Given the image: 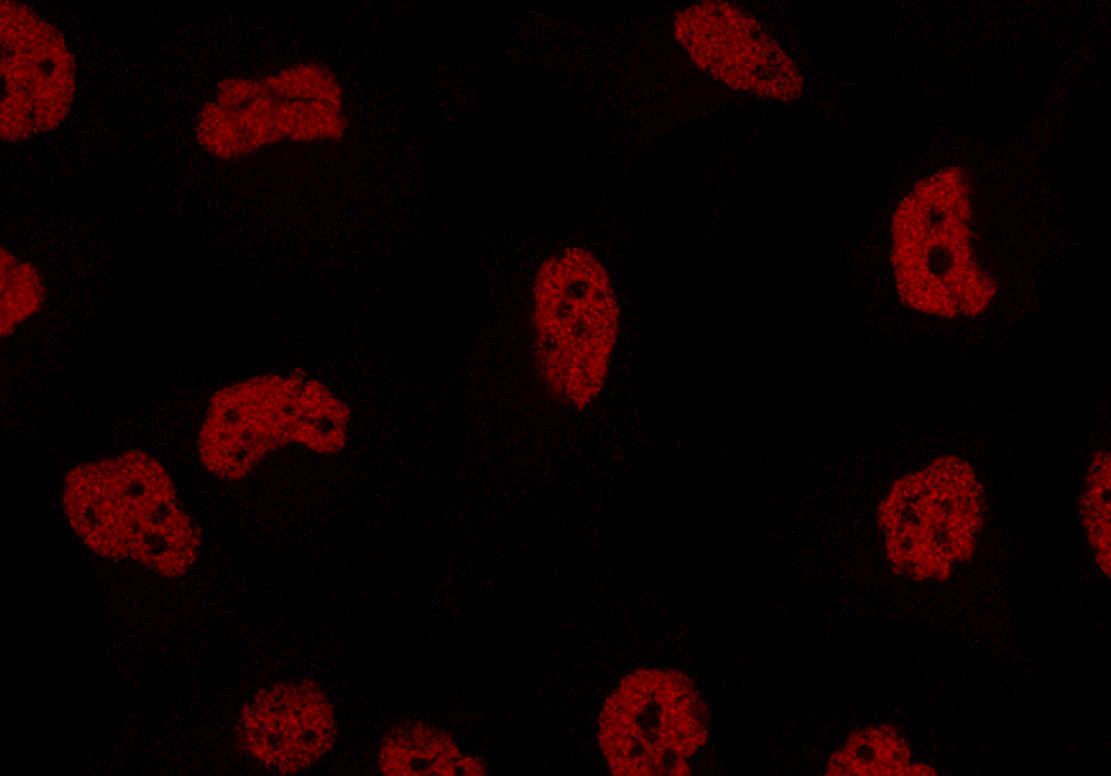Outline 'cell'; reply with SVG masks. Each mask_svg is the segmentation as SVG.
Here are the masks:
<instances>
[{
	"instance_id": "obj_17",
	"label": "cell",
	"mask_w": 1111,
	"mask_h": 776,
	"mask_svg": "<svg viewBox=\"0 0 1111 776\" xmlns=\"http://www.w3.org/2000/svg\"><path fill=\"white\" fill-rule=\"evenodd\" d=\"M910 775L911 776H918V775H921V776H929V775L930 776H934V775H936V772L933 768H931L930 766H927L924 764H912V765L908 764L906 766V768H905V776H910Z\"/></svg>"
},
{
	"instance_id": "obj_5",
	"label": "cell",
	"mask_w": 1111,
	"mask_h": 776,
	"mask_svg": "<svg viewBox=\"0 0 1111 776\" xmlns=\"http://www.w3.org/2000/svg\"><path fill=\"white\" fill-rule=\"evenodd\" d=\"M986 491L965 458L940 455L897 478L877 508L894 573L945 581L971 559L985 525Z\"/></svg>"
},
{
	"instance_id": "obj_3",
	"label": "cell",
	"mask_w": 1111,
	"mask_h": 776,
	"mask_svg": "<svg viewBox=\"0 0 1111 776\" xmlns=\"http://www.w3.org/2000/svg\"><path fill=\"white\" fill-rule=\"evenodd\" d=\"M970 187L948 168L919 181L892 218L896 292L911 310L942 319L975 318L997 293L972 246Z\"/></svg>"
},
{
	"instance_id": "obj_12",
	"label": "cell",
	"mask_w": 1111,
	"mask_h": 776,
	"mask_svg": "<svg viewBox=\"0 0 1111 776\" xmlns=\"http://www.w3.org/2000/svg\"><path fill=\"white\" fill-rule=\"evenodd\" d=\"M910 752L890 725L853 732L828 760V776H905Z\"/></svg>"
},
{
	"instance_id": "obj_8",
	"label": "cell",
	"mask_w": 1111,
	"mask_h": 776,
	"mask_svg": "<svg viewBox=\"0 0 1111 776\" xmlns=\"http://www.w3.org/2000/svg\"><path fill=\"white\" fill-rule=\"evenodd\" d=\"M673 26L694 65L727 87L781 102L803 95L797 64L745 9L701 0L678 10Z\"/></svg>"
},
{
	"instance_id": "obj_1",
	"label": "cell",
	"mask_w": 1111,
	"mask_h": 776,
	"mask_svg": "<svg viewBox=\"0 0 1111 776\" xmlns=\"http://www.w3.org/2000/svg\"><path fill=\"white\" fill-rule=\"evenodd\" d=\"M71 528L97 556L132 561L163 579L197 562L203 534L163 465L132 450L73 468L63 488Z\"/></svg>"
},
{
	"instance_id": "obj_7",
	"label": "cell",
	"mask_w": 1111,
	"mask_h": 776,
	"mask_svg": "<svg viewBox=\"0 0 1111 776\" xmlns=\"http://www.w3.org/2000/svg\"><path fill=\"white\" fill-rule=\"evenodd\" d=\"M0 137L20 142L58 128L76 88V62L63 34L31 7L0 2Z\"/></svg>"
},
{
	"instance_id": "obj_15",
	"label": "cell",
	"mask_w": 1111,
	"mask_h": 776,
	"mask_svg": "<svg viewBox=\"0 0 1111 776\" xmlns=\"http://www.w3.org/2000/svg\"><path fill=\"white\" fill-rule=\"evenodd\" d=\"M270 92L283 100L321 101L342 106V87L324 65L298 63L263 78Z\"/></svg>"
},
{
	"instance_id": "obj_2",
	"label": "cell",
	"mask_w": 1111,
	"mask_h": 776,
	"mask_svg": "<svg viewBox=\"0 0 1111 776\" xmlns=\"http://www.w3.org/2000/svg\"><path fill=\"white\" fill-rule=\"evenodd\" d=\"M532 297L538 381L557 403L584 411L605 385L620 331L609 273L591 251L567 247L540 264Z\"/></svg>"
},
{
	"instance_id": "obj_9",
	"label": "cell",
	"mask_w": 1111,
	"mask_h": 776,
	"mask_svg": "<svg viewBox=\"0 0 1111 776\" xmlns=\"http://www.w3.org/2000/svg\"><path fill=\"white\" fill-rule=\"evenodd\" d=\"M336 735L334 704L308 677L257 689L240 708L232 730L237 751L281 775L310 768L332 750Z\"/></svg>"
},
{
	"instance_id": "obj_4",
	"label": "cell",
	"mask_w": 1111,
	"mask_h": 776,
	"mask_svg": "<svg viewBox=\"0 0 1111 776\" xmlns=\"http://www.w3.org/2000/svg\"><path fill=\"white\" fill-rule=\"evenodd\" d=\"M349 406L302 371L266 374L217 390L200 428L201 463L216 477L237 481L272 451L296 442L319 454L347 444Z\"/></svg>"
},
{
	"instance_id": "obj_6",
	"label": "cell",
	"mask_w": 1111,
	"mask_h": 776,
	"mask_svg": "<svg viewBox=\"0 0 1111 776\" xmlns=\"http://www.w3.org/2000/svg\"><path fill=\"white\" fill-rule=\"evenodd\" d=\"M707 702L687 674L638 669L605 699L598 740L615 776H687L706 743Z\"/></svg>"
},
{
	"instance_id": "obj_10",
	"label": "cell",
	"mask_w": 1111,
	"mask_h": 776,
	"mask_svg": "<svg viewBox=\"0 0 1111 776\" xmlns=\"http://www.w3.org/2000/svg\"><path fill=\"white\" fill-rule=\"evenodd\" d=\"M282 99L273 95L264 79L225 78L217 85L215 101L206 102L197 116V143L220 159H234L286 138L280 116Z\"/></svg>"
},
{
	"instance_id": "obj_14",
	"label": "cell",
	"mask_w": 1111,
	"mask_h": 776,
	"mask_svg": "<svg viewBox=\"0 0 1111 776\" xmlns=\"http://www.w3.org/2000/svg\"><path fill=\"white\" fill-rule=\"evenodd\" d=\"M0 272V335L7 337L16 325L41 310L46 289L37 268L30 262H18L3 246Z\"/></svg>"
},
{
	"instance_id": "obj_13",
	"label": "cell",
	"mask_w": 1111,
	"mask_h": 776,
	"mask_svg": "<svg viewBox=\"0 0 1111 776\" xmlns=\"http://www.w3.org/2000/svg\"><path fill=\"white\" fill-rule=\"evenodd\" d=\"M1111 455L1097 451L1084 477L1077 509L1095 560L1109 578L1111 567Z\"/></svg>"
},
{
	"instance_id": "obj_11",
	"label": "cell",
	"mask_w": 1111,
	"mask_h": 776,
	"mask_svg": "<svg viewBox=\"0 0 1111 776\" xmlns=\"http://www.w3.org/2000/svg\"><path fill=\"white\" fill-rule=\"evenodd\" d=\"M384 776H482L486 765L460 751L445 729L420 720L397 722L384 734L378 753Z\"/></svg>"
},
{
	"instance_id": "obj_16",
	"label": "cell",
	"mask_w": 1111,
	"mask_h": 776,
	"mask_svg": "<svg viewBox=\"0 0 1111 776\" xmlns=\"http://www.w3.org/2000/svg\"><path fill=\"white\" fill-rule=\"evenodd\" d=\"M343 107L321 101L284 100L283 120L292 141L336 140L346 130Z\"/></svg>"
}]
</instances>
